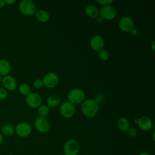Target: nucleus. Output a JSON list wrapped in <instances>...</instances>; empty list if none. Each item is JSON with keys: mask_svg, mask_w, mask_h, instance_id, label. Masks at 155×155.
<instances>
[{"mask_svg": "<svg viewBox=\"0 0 155 155\" xmlns=\"http://www.w3.org/2000/svg\"><path fill=\"white\" fill-rule=\"evenodd\" d=\"M81 109L82 114L88 118L94 117L97 113L99 105L97 102L93 99H88L82 102Z\"/></svg>", "mask_w": 155, "mask_h": 155, "instance_id": "obj_1", "label": "nucleus"}, {"mask_svg": "<svg viewBox=\"0 0 155 155\" xmlns=\"http://www.w3.org/2000/svg\"><path fill=\"white\" fill-rule=\"evenodd\" d=\"M19 12L24 15L31 16L36 12V5L31 0H22L18 5Z\"/></svg>", "mask_w": 155, "mask_h": 155, "instance_id": "obj_2", "label": "nucleus"}, {"mask_svg": "<svg viewBox=\"0 0 155 155\" xmlns=\"http://www.w3.org/2000/svg\"><path fill=\"white\" fill-rule=\"evenodd\" d=\"M85 97V94L84 91L79 88H73L68 93V102L73 105L82 104V102L84 101Z\"/></svg>", "mask_w": 155, "mask_h": 155, "instance_id": "obj_3", "label": "nucleus"}, {"mask_svg": "<svg viewBox=\"0 0 155 155\" xmlns=\"http://www.w3.org/2000/svg\"><path fill=\"white\" fill-rule=\"evenodd\" d=\"M63 150L65 155H78L79 152L80 146L77 140L70 139L65 143Z\"/></svg>", "mask_w": 155, "mask_h": 155, "instance_id": "obj_4", "label": "nucleus"}, {"mask_svg": "<svg viewBox=\"0 0 155 155\" xmlns=\"http://www.w3.org/2000/svg\"><path fill=\"white\" fill-rule=\"evenodd\" d=\"M59 112L62 117L70 119L74 116L76 112V107L74 105L70 102H64L60 106Z\"/></svg>", "mask_w": 155, "mask_h": 155, "instance_id": "obj_5", "label": "nucleus"}, {"mask_svg": "<svg viewBox=\"0 0 155 155\" xmlns=\"http://www.w3.org/2000/svg\"><path fill=\"white\" fill-rule=\"evenodd\" d=\"M43 85L48 88H53L56 87L59 83V78L58 75L53 72L47 73L42 79Z\"/></svg>", "mask_w": 155, "mask_h": 155, "instance_id": "obj_6", "label": "nucleus"}, {"mask_svg": "<svg viewBox=\"0 0 155 155\" xmlns=\"http://www.w3.org/2000/svg\"><path fill=\"white\" fill-rule=\"evenodd\" d=\"M27 105L32 108H38L42 103V97L37 93L30 92L25 97Z\"/></svg>", "mask_w": 155, "mask_h": 155, "instance_id": "obj_7", "label": "nucleus"}, {"mask_svg": "<svg viewBox=\"0 0 155 155\" xmlns=\"http://www.w3.org/2000/svg\"><path fill=\"white\" fill-rule=\"evenodd\" d=\"M34 125L35 128L40 133H45L50 130V123L45 117L38 116L34 121Z\"/></svg>", "mask_w": 155, "mask_h": 155, "instance_id": "obj_8", "label": "nucleus"}, {"mask_svg": "<svg viewBox=\"0 0 155 155\" xmlns=\"http://www.w3.org/2000/svg\"><path fill=\"white\" fill-rule=\"evenodd\" d=\"M15 130L19 137H26L31 133V127L28 123L22 122L16 125Z\"/></svg>", "mask_w": 155, "mask_h": 155, "instance_id": "obj_9", "label": "nucleus"}, {"mask_svg": "<svg viewBox=\"0 0 155 155\" xmlns=\"http://www.w3.org/2000/svg\"><path fill=\"white\" fill-rule=\"evenodd\" d=\"M116 9L113 6L110 5L103 6L99 10V16L105 19H113L116 18Z\"/></svg>", "mask_w": 155, "mask_h": 155, "instance_id": "obj_10", "label": "nucleus"}, {"mask_svg": "<svg viewBox=\"0 0 155 155\" xmlns=\"http://www.w3.org/2000/svg\"><path fill=\"white\" fill-rule=\"evenodd\" d=\"M105 45L104 38L100 35L93 36L90 41V46L91 48L96 51H99L103 49Z\"/></svg>", "mask_w": 155, "mask_h": 155, "instance_id": "obj_11", "label": "nucleus"}, {"mask_svg": "<svg viewBox=\"0 0 155 155\" xmlns=\"http://www.w3.org/2000/svg\"><path fill=\"white\" fill-rule=\"evenodd\" d=\"M119 28L124 32H130L134 27V22L133 19L127 16L122 17L119 21Z\"/></svg>", "mask_w": 155, "mask_h": 155, "instance_id": "obj_12", "label": "nucleus"}, {"mask_svg": "<svg viewBox=\"0 0 155 155\" xmlns=\"http://www.w3.org/2000/svg\"><path fill=\"white\" fill-rule=\"evenodd\" d=\"M2 83L4 88L7 91H13L17 88V81L11 75H6L2 79Z\"/></svg>", "mask_w": 155, "mask_h": 155, "instance_id": "obj_13", "label": "nucleus"}, {"mask_svg": "<svg viewBox=\"0 0 155 155\" xmlns=\"http://www.w3.org/2000/svg\"><path fill=\"white\" fill-rule=\"evenodd\" d=\"M137 124L139 127L143 131H148L151 129L153 125V122L151 119L148 116H142L137 119Z\"/></svg>", "mask_w": 155, "mask_h": 155, "instance_id": "obj_14", "label": "nucleus"}, {"mask_svg": "<svg viewBox=\"0 0 155 155\" xmlns=\"http://www.w3.org/2000/svg\"><path fill=\"white\" fill-rule=\"evenodd\" d=\"M11 70L10 62L4 59H0V75L5 76L8 75Z\"/></svg>", "mask_w": 155, "mask_h": 155, "instance_id": "obj_15", "label": "nucleus"}, {"mask_svg": "<svg viewBox=\"0 0 155 155\" xmlns=\"http://www.w3.org/2000/svg\"><path fill=\"white\" fill-rule=\"evenodd\" d=\"M85 14L90 18L95 19L99 16V10L93 5H88L85 8Z\"/></svg>", "mask_w": 155, "mask_h": 155, "instance_id": "obj_16", "label": "nucleus"}, {"mask_svg": "<svg viewBox=\"0 0 155 155\" xmlns=\"http://www.w3.org/2000/svg\"><path fill=\"white\" fill-rule=\"evenodd\" d=\"M35 14L38 21L41 22H46L49 20V18H50L49 13L45 10L40 9V10H36Z\"/></svg>", "mask_w": 155, "mask_h": 155, "instance_id": "obj_17", "label": "nucleus"}, {"mask_svg": "<svg viewBox=\"0 0 155 155\" xmlns=\"http://www.w3.org/2000/svg\"><path fill=\"white\" fill-rule=\"evenodd\" d=\"M117 126L120 131L123 132L127 131L130 128V122L126 117H122L117 120Z\"/></svg>", "mask_w": 155, "mask_h": 155, "instance_id": "obj_18", "label": "nucleus"}, {"mask_svg": "<svg viewBox=\"0 0 155 155\" xmlns=\"http://www.w3.org/2000/svg\"><path fill=\"white\" fill-rule=\"evenodd\" d=\"M61 99L59 96L56 94L50 95L47 99V106L51 108H55L58 107L59 105Z\"/></svg>", "mask_w": 155, "mask_h": 155, "instance_id": "obj_19", "label": "nucleus"}, {"mask_svg": "<svg viewBox=\"0 0 155 155\" xmlns=\"http://www.w3.org/2000/svg\"><path fill=\"white\" fill-rule=\"evenodd\" d=\"M2 135L7 136V137H10L12 135L14 134L15 133V127L10 124H5L2 126L1 128V132Z\"/></svg>", "mask_w": 155, "mask_h": 155, "instance_id": "obj_20", "label": "nucleus"}, {"mask_svg": "<svg viewBox=\"0 0 155 155\" xmlns=\"http://www.w3.org/2000/svg\"><path fill=\"white\" fill-rule=\"evenodd\" d=\"M18 91L21 94L27 96L30 93L31 88L27 83H22L18 87Z\"/></svg>", "mask_w": 155, "mask_h": 155, "instance_id": "obj_21", "label": "nucleus"}, {"mask_svg": "<svg viewBox=\"0 0 155 155\" xmlns=\"http://www.w3.org/2000/svg\"><path fill=\"white\" fill-rule=\"evenodd\" d=\"M50 109L49 107L47 105H41L38 108V113L39 116L45 117L49 114Z\"/></svg>", "mask_w": 155, "mask_h": 155, "instance_id": "obj_22", "label": "nucleus"}, {"mask_svg": "<svg viewBox=\"0 0 155 155\" xmlns=\"http://www.w3.org/2000/svg\"><path fill=\"white\" fill-rule=\"evenodd\" d=\"M98 56L102 61H107L109 59L110 54L108 51L105 49H102L98 51Z\"/></svg>", "mask_w": 155, "mask_h": 155, "instance_id": "obj_23", "label": "nucleus"}, {"mask_svg": "<svg viewBox=\"0 0 155 155\" xmlns=\"http://www.w3.org/2000/svg\"><path fill=\"white\" fill-rule=\"evenodd\" d=\"M127 133L130 137H134L137 134V130L134 127H131V128L130 127L129 129L127 130Z\"/></svg>", "mask_w": 155, "mask_h": 155, "instance_id": "obj_24", "label": "nucleus"}, {"mask_svg": "<svg viewBox=\"0 0 155 155\" xmlns=\"http://www.w3.org/2000/svg\"><path fill=\"white\" fill-rule=\"evenodd\" d=\"M33 85L35 88H37V89L41 88L43 86V82H42V79H35L33 81Z\"/></svg>", "mask_w": 155, "mask_h": 155, "instance_id": "obj_25", "label": "nucleus"}, {"mask_svg": "<svg viewBox=\"0 0 155 155\" xmlns=\"http://www.w3.org/2000/svg\"><path fill=\"white\" fill-rule=\"evenodd\" d=\"M7 91L4 88L0 87V100L5 99L7 97Z\"/></svg>", "mask_w": 155, "mask_h": 155, "instance_id": "obj_26", "label": "nucleus"}, {"mask_svg": "<svg viewBox=\"0 0 155 155\" xmlns=\"http://www.w3.org/2000/svg\"><path fill=\"white\" fill-rule=\"evenodd\" d=\"M97 2L100 5L105 6V5H110V4H111L113 2V1H112V0H98Z\"/></svg>", "mask_w": 155, "mask_h": 155, "instance_id": "obj_27", "label": "nucleus"}, {"mask_svg": "<svg viewBox=\"0 0 155 155\" xmlns=\"http://www.w3.org/2000/svg\"><path fill=\"white\" fill-rule=\"evenodd\" d=\"M130 33L131 35H132V36H137V35H138V33H139V30H138V29H137V28L133 27V28L130 30Z\"/></svg>", "mask_w": 155, "mask_h": 155, "instance_id": "obj_28", "label": "nucleus"}, {"mask_svg": "<svg viewBox=\"0 0 155 155\" xmlns=\"http://www.w3.org/2000/svg\"><path fill=\"white\" fill-rule=\"evenodd\" d=\"M4 2L5 3V4L12 5L16 2V1L15 0H4Z\"/></svg>", "mask_w": 155, "mask_h": 155, "instance_id": "obj_29", "label": "nucleus"}, {"mask_svg": "<svg viewBox=\"0 0 155 155\" xmlns=\"http://www.w3.org/2000/svg\"><path fill=\"white\" fill-rule=\"evenodd\" d=\"M5 5L6 4L4 2V0H0V8H2V7H5Z\"/></svg>", "mask_w": 155, "mask_h": 155, "instance_id": "obj_30", "label": "nucleus"}, {"mask_svg": "<svg viewBox=\"0 0 155 155\" xmlns=\"http://www.w3.org/2000/svg\"><path fill=\"white\" fill-rule=\"evenodd\" d=\"M4 141V137L3 135L2 134V133L0 132V145H1L2 143Z\"/></svg>", "mask_w": 155, "mask_h": 155, "instance_id": "obj_31", "label": "nucleus"}, {"mask_svg": "<svg viewBox=\"0 0 155 155\" xmlns=\"http://www.w3.org/2000/svg\"><path fill=\"white\" fill-rule=\"evenodd\" d=\"M139 155H151V154L147 152H142V153H139Z\"/></svg>", "mask_w": 155, "mask_h": 155, "instance_id": "obj_32", "label": "nucleus"}, {"mask_svg": "<svg viewBox=\"0 0 155 155\" xmlns=\"http://www.w3.org/2000/svg\"><path fill=\"white\" fill-rule=\"evenodd\" d=\"M97 21L98 22H102V21H103V18L101 17V16H99L97 18Z\"/></svg>", "mask_w": 155, "mask_h": 155, "instance_id": "obj_33", "label": "nucleus"}, {"mask_svg": "<svg viewBox=\"0 0 155 155\" xmlns=\"http://www.w3.org/2000/svg\"><path fill=\"white\" fill-rule=\"evenodd\" d=\"M151 46V48H152L153 50L154 51V41H153V42H152Z\"/></svg>", "mask_w": 155, "mask_h": 155, "instance_id": "obj_34", "label": "nucleus"}, {"mask_svg": "<svg viewBox=\"0 0 155 155\" xmlns=\"http://www.w3.org/2000/svg\"><path fill=\"white\" fill-rule=\"evenodd\" d=\"M153 139L154 140V130H153Z\"/></svg>", "mask_w": 155, "mask_h": 155, "instance_id": "obj_35", "label": "nucleus"}, {"mask_svg": "<svg viewBox=\"0 0 155 155\" xmlns=\"http://www.w3.org/2000/svg\"><path fill=\"white\" fill-rule=\"evenodd\" d=\"M58 155H65V154H58Z\"/></svg>", "mask_w": 155, "mask_h": 155, "instance_id": "obj_36", "label": "nucleus"}, {"mask_svg": "<svg viewBox=\"0 0 155 155\" xmlns=\"http://www.w3.org/2000/svg\"><path fill=\"white\" fill-rule=\"evenodd\" d=\"M8 155H15V154H8Z\"/></svg>", "mask_w": 155, "mask_h": 155, "instance_id": "obj_37", "label": "nucleus"}]
</instances>
